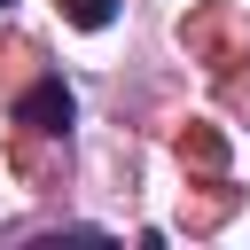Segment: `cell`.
<instances>
[{
    "label": "cell",
    "instance_id": "cell-1",
    "mask_svg": "<svg viewBox=\"0 0 250 250\" xmlns=\"http://www.w3.org/2000/svg\"><path fill=\"white\" fill-rule=\"evenodd\" d=\"M16 117H23L31 133H62V125H70V94H62L55 78H39V86L23 94V109H16Z\"/></svg>",
    "mask_w": 250,
    "mask_h": 250
},
{
    "label": "cell",
    "instance_id": "cell-2",
    "mask_svg": "<svg viewBox=\"0 0 250 250\" xmlns=\"http://www.w3.org/2000/svg\"><path fill=\"white\" fill-rule=\"evenodd\" d=\"M62 8H70V23H86V31L109 23V0H62Z\"/></svg>",
    "mask_w": 250,
    "mask_h": 250
},
{
    "label": "cell",
    "instance_id": "cell-3",
    "mask_svg": "<svg viewBox=\"0 0 250 250\" xmlns=\"http://www.w3.org/2000/svg\"><path fill=\"white\" fill-rule=\"evenodd\" d=\"M0 8H16V0H0Z\"/></svg>",
    "mask_w": 250,
    "mask_h": 250
}]
</instances>
